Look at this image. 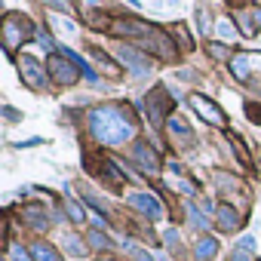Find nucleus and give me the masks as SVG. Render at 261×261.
<instances>
[{"instance_id": "nucleus-9", "label": "nucleus", "mask_w": 261, "mask_h": 261, "mask_svg": "<svg viewBox=\"0 0 261 261\" xmlns=\"http://www.w3.org/2000/svg\"><path fill=\"white\" fill-rule=\"evenodd\" d=\"M133 163L145 172V175H157L160 172V157L154 148H148V142H136L133 148Z\"/></svg>"}, {"instance_id": "nucleus-10", "label": "nucleus", "mask_w": 261, "mask_h": 261, "mask_svg": "<svg viewBox=\"0 0 261 261\" xmlns=\"http://www.w3.org/2000/svg\"><path fill=\"white\" fill-rule=\"evenodd\" d=\"M129 206L133 209H139L142 215H148V218H163V203L154 197V194H145V191H139V194H129Z\"/></svg>"}, {"instance_id": "nucleus-1", "label": "nucleus", "mask_w": 261, "mask_h": 261, "mask_svg": "<svg viewBox=\"0 0 261 261\" xmlns=\"http://www.w3.org/2000/svg\"><path fill=\"white\" fill-rule=\"evenodd\" d=\"M89 133L98 145L120 148L139 136V123L126 105H101L89 111Z\"/></svg>"}, {"instance_id": "nucleus-29", "label": "nucleus", "mask_w": 261, "mask_h": 261, "mask_svg": "<svg viewBox=\"0 0 261 261\" xmlns=\"http://www.w3.org/2000/svg\"><path fill=\"white\" fill-rule=\"evenodd\" d=\"M37 43H40L43 49H56V43H53V40L46 37V31H37Z\"/></svg>"}, {"instance_id": "nucleus-25", "label": "nucleus", "mask_w": 261, "mask_h": 261, "mask_svg": "<svg viewBox=\"0 0 261 261\" xmlns=\"http://www.w3.org/2000/svg\"><path fill=\"white\" fill-rule=\"evenodd\" d=\"M197 19H200V34H203V37H209V13H206V10H200V13H197Z\"/></svg>"}, {"instance_id": "nucleus-12", "label": "nucleus", "mask_w": 261, "mask_h": 261, "mask_svg": "<svg viewBox=\"0 0 261 261\" xmlns=\"http://www.w3.org/2000/svg\"><path fill=\"white\" fill-rule=\"evenodd\" d=\"M233 19H237V28H240V31H243L246 37H255V34H258V22H255V16H252V13L240 10V13H237Z\"/></svg>"}, {"instance_id": "nucleus-5", "label": "nucleus", "mask_w": 261, "mask_h": 261, "mask_svg": "<svg viewBox=\"0 0 261 261\" xmlns=\"http://www.w3.org/2000/svg\"><path fill=\"white\" fill-rule=\"evenodd\" d=\"M16 65H19L22 80H25L31 89H37V92H43V89H46V68H43L34 56H19V59H16Z\"/></svg>"}, {"instance_id": "nucleus-35", "label": "nucleus", "mask_w": 261, "mask_h": 261, "mask_svg": "<svg viewBox=\"0 0 261 261\" xmlns=\"http://www.w3.org/2000/svg\"><path fill=\"white\" fill-rule=\"evenodd\" d=\"M258 25H261V13H258Z\"/></svg>"}, {"instance_id": "nucleus-3", "label": "nucleus", "mask_w": 261, "mask_h": 261, "mask_svg": "<svg viewBox=\"0 0 261 261\" xmlns=\"http://www.w3.org/2000/svg\"><path fill=\"white\" fill-rule=\"evenodd\" d=\"M136 49H142V53H154L157 59H163V62H172L175 59V46H172V40H169V34L166 31H160V28H151V34L148 37H142V40H136L133 43Z\"/></svg>"}, {"instance_id": "nucleus-18", "label": "nucleus", "mask_w": 261, "mask_h": 261, "mask_svg": "<svg viewBox=\"0 0 261 261\" xmlns=\"http://www.w3.org/2000/svg\"><path fill=\"white\" fill-rule=\"evenodd\" d=\"M53 25H56L65 37H74V34H77V25H74V22H68V19H62V16H53Z\"/></svg>"}, {"instance_id": "nucleus-28", "label": "nucleus", "mask_w": 261, "mask_h": 261, "mask_svg": "<svg viewBox=\"0 0 261 261\" xmlns=\"http://www.w3.org/2000/svg\"><path fill=\"white\" fill-rule=\"evenodd\" d=\"M230 261H252V252L249 249H243V246H237V252H233V258Z\"/></svg>"}, {"instance_id": "nucleus-16", "label": "nucleus", "mask_w": 261, "mask_h": 261, "mask_svg": "<svg viewBox=\"0 0 261 261\" xmlns=\"http://www.w3.org/2000/svg\"><path fill=\"white\" fill-rule=\"evenodd\" d=\"M40 212H43V209H37V206H34V209H28V212H25V221H28V224H34L37 230H46V227H49V218H43Z\"/></svg>"}, {"instance_id": "nucleus-13", "label": "nucleus", "mask_w": 261, "mask_h": 261, "mask_svg": "<svg viewBox=\"0 0 261 261\" xmlns=\"http://www.w3.org/2000/svg\"><path fill=\"white\" fill-rule=\"evenodd\" d=\"M89 56L95 59V65H101V68H105V74H108V77H117V74H120V68H117V65L108 59V53H105V49L92 46V49H89Z\"/></svg>"}, {"instance_id": "nucleus-21", "label": "nucleus", "mask_w": 261, "mask_h": 261, "mask_svg": "<svg viewBox=\"0 0 261 261\" xmlns=\"http://www.w3.org/2000/svg\"><path fill=\"white\" fill-rule=\"evenodd\" d=\"M68 218H71L74 224H80V221L86 218V215H83V206H80L77 200H68Z\"/></svg>"}, {"instance_id": "nucleus-20", "label": "nucleus", "mask_w": 261, "mask_h": 261, "mask_svg": "<svg viewBox=\"0 0 261 261\" xmlns=\"http://www.w3.org/2000/svg\"><path fill=\"white\" fill-rule=\"evenodd\" d=\"M218 34H221L227 43H233V40H237V28H233L227 19H218Z\"/></svg>"}, {"instance_id": "nucleus-26", "label": "nucleus", "mask_w": 261, "mask_h": 261, "mask_svg": "<svg viewBox=\"0 0 261 261\" xmlns=\"http://www.w3.org/2000/svg\"><path fill=\"white\" fill-rule=\"evenodd\" d=\"M188 212H191V224H194V227H206V224H209V221H206V218H203V215L194 209V206H191Z\"/></svg>"}, {"instance_id": "nucleus-14", "label": "nucleus", "mask_w": 261, "mask_h": 261, "mask_svg": "<svg viewBox=\"0 0 261 261\" xmlns=\"http://www.w3.org/2000/svg\"><path fill=\"white\" fill-rule=\"evenodd\" d=\"M194 252H197V261H206V258H212V255L218 252V240H215V237H203Z\"/></svg>"}, {"instance_id": "nucleus-17", "label": "nucleus", "mask_w": 261, "mask_h": 261, "mask_svg": "<svg viewBox=\"0 0 261 261\" xmlns=\"http://www.w3.org/2000/svg\"><path fill=\"white\" fill-rule=\"evenodd\" d=\"M166 126H169V133H178V136H185V139L191 136V129H188V123H185L181 117H175V114H172V117L166 120Z\"/></svg>"}, {"instance_id": "nucleus-8", "label": "nucleus", "mask_w": 261, "mask_h": 261, "mask_svg": "<svg viewBox=\"0 0 261 261\" xmlns=\"http://www.w3.org/2000/svg\"><path fill=\"white\" fill-rule=\"evenodd\" d=\"M117 59L123 62V65H129L133 68V74H145V71H151V56H145L142 49H136L133 43H120L117 46Z\"/></svg>"}, {"instance_id": "nucleus-32", "label": "nucleus", "mask_w": 261, "mask_h": 261, "mask_svg": "<svg viewBox=\"0 0 261 261\" xmlns=\"http://www.w3.org/2000/svg\"><path fill=\"white\" fill-rule=\"evenodd\" d=\"M4 114H7V120H19V111H16V108H10V105L4 108Z\"/></svg>"}, {"instance_id": "nucleus-2", "label": "nucleus", "mask_w": 261, "mask_h": 261, "mask_svg": "<svg viewBox=\"0 0 261 261\" xmlns=\"http://www.w3.org/2000/svg\"><path fill=\"white\" fill-rule=\"evenodd\" d=\"M31 34H37V31L31 28V22H28L25 16H19V13H7V16H4V25H0V40H4L7 56H13L16 46H19L22 40H28Z\"/></svg>"}, {"instance_id": "nucleus-27", "label": "nucleus", "mask_w": 261, "mask_h": 261, "mask_svg": "<svg viewBox=\"0 0 261 261\" xmlns=\"http://www.w3.org/2000/svg\"><path fill=\"white\" fill-rule=\"evenodd\" d=\"M13 258H16V261H31L34 255H31V252H25L22 246H13Z\"/></svg>"}, {"instance_id": "nucleus-7", "label": "nucleus", "mask_w": 261, "mask_h": 261, "mask_svg": "<svg viewBox=\"0 0 261 261\" xmlns=\"http://www.w3.org/2000/svg\"><path fill=\"white\" fill-rule=\"evenodd\" d=\"M188 101H191V108H194V111H197V114H200V117H203L209 126H224V123H227L224 111H221V108H218L212 98H206V95H197V92H194Z\"/></svg>"}, {"instance_id": "nucleus-31", "label": "nucleus", "mask_w": 261, "mask_h": 261, "mask_svg": "<svg viewBox=\"0 0 261 261\" xmlns=\"http://www.w3.org/2000/svg\"><path fill=\"white\" fill-rule=\"evenodd\" d=\"M237 246H243V249H249V252H252V249H255V237H249V233H246V237H243Z\"/></svg>"}, {"instance_id": "nucleus-4", "label": "nucleus", "mask_w": 261, "mask_h": 261, "mask_svg": "<svg viewBox=\"0 0 261 261\" xmlns=\"http://www.w3.org/2000/svg\"><path fill=\"white\" fill-rule=\"evenodd\" d=\"M145 108H148V120H151L154 126H160V123H163V114L172 111V98H169L166 86H154V89L145 95ZM169 117H172V114H169Z\"/></svg>"}, {"instance_id": "nucleus-34", "label": "nucleus", "mask_w": 261, "mask_h": 261, "mask_svg": "<svg viewBox=\"0 0 261 261\" xmlns=\"http://www.w3.org/2000/svg\"><path fill=\"white\" fill-rule=\"evenodd\" d=\"M98 261H117V258H98Z\"/></svg>"}, {"instance_id": "nucleus-33", "label": "nucleus", "mask_w": 261, "mask_h": 261, "mask_svg": "<svg viewBox=\"0 0 261 261\" xmlns=\"http://www.w3.org/2000/svg\"><path fill=\"white\" fill-rule=\"evenodd\" d=\"M136 255H139V261H154V258H151V255H145V252H136Z\"/></svg>"}, {"instance_id": "nucleus-30", "label": "nucleus", "mask_w": 261, "mask_h": 261, "mask_svg": "<svg viewBox=\"0 0 261 261\" xmlns=\"http://www.w3.org/2000/svg\"><path fill=\"white\" fill-rule=\"evenodd\" d=\"M166 246H169V249H175V246H178V230H175V227H169V230H166Z\"/></svg>"}, {"instance_id": "nucleus-24", "label": "nucleus", "mask_w": 261, "mask_h": 261, "mask_svg": "<svg viewBox=\"0 0 261 261\" xmlns=\"http://www.w3.org/2000/svg\"><path fill=\"white\" fill-rule=\"evenodd\" d=\"M209 56L212 59H230V49L227 46H218V43H209Z\"/></svg>"}, {"instance_id": "nucleus-6", "label": "nucleus", "mask_w": 261, "mask_h": 261, "mask_svg": "<svg viewBox=\"0 0 261 261\" xmlns=\"http://www.w3.org/2000/svg\"><path fill=\"white\" fill-rule=\"evenodd\" d=\"M77 74H80V68L68 56H49V80L56 86H74Z\"/></svg>"}, {"instance_id": "nucleus-19", "label": "nucleus", "mask_w": 261, "mask_h": 261, "mask_svg": "<svg viewBox=\"0 0 261 261\" xmlns=\"http://www.w3.org/2000/svg\"><path fill=\"white\" fill-rule=\"evenodd\" d=\"M89 246H92V249H111V240L95 227V230H89Z\"/></svg>"}, {"instance_id": "nucleus-23", "label": "nucleus", "mask_w": 261, "mask_h": 261, "mask_svg": "<svg viewBox=\"0 0 261 261\" xmlns=\"http://www.w3.org/2000/svg\"><path fill=\"white\" fill-rule=\"evenodd\" d=\"M65 246H68V249H71L74 255H86V246H83V243H80L77 237H65Z\"/></svg>"}, {"instance_id": "nucleus-15", "label": "nucleus", "mask_w": 261, "mask_h": 261, "mask_svg": "<svg viewBox=\"0 0 261 261\" xmlns=\"http://www.w3.org/2000/svg\"><path fill=\"white\" fill-rule=\"evenodd\" d=\"M31 255H34L37 261H62V258H59V252H56L49 243H43V240L31 246Z\"/></svg>"}, {"instance_id": "nucleus-11", "label": "nucleus", "mask_w": 261, "mask_h": 261, "mask_svg": "<svg viewBox=\"0 0 261 261\" xmlns=\"http://www.w3.org/2000/svg\"><path fill=\"white\" fill-rule=\"evenodd\" d=\"M215 218H218V227H221V230H237V227L243 224V215H240L233 206H224V203L215 209Z\"/></svg>"}, {"instance_id": "nucleus-22", "label": "nucleus", "mask_w": 261, "mask_h": 261, "mask_svg": "<svg viewBox=\"0 0 261 261\" xmlns=\"http://www.w3.org/2000/svg\"><path fill=\"white\" fill-rule=\"evenodd\" d=\"M230 145H233V151H237L240 163H243V166H249V163H252V157H249V151H246V148L240 145V139H237V136H230Z\"/></svg>"}]
</instances>
